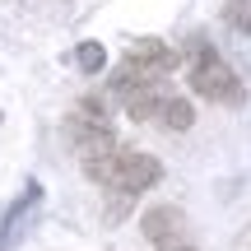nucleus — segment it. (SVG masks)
Here are the masks:
<instances>
[{
  "instance_id": "1a4fd4ad",
  "label": "nucleus",
  "mask_w": 251,
  "mask_h": 251,
  "mask_svg": "<svg viewBox=\"0 0 251 251\" xmlns=\"http://www.w3.org/2000/svg\"><path fill=\"white\" fill-rule=\"evenodd\" d=\"M158 251H196L191 242H172V247H158Z\"/></svg>"
},
{
  "instance_id": "f03ea898",
  "label": "nucleus",
  "mask_w": 251,
  "mask_h": 251,
  "mask_svg": "<svg viewBox=\"0 0 251 251\" xmlns=\"http://www.w3.org/2000/svg\"><path fill=\"white\" fill-rule=\"evenodd\" d=\"M186 79H191V93H196V98H209V102H219V107H242L247 102V84L237 79V70L209 42H200V37L191 42Z\"/></svg>"
},
{
  "instance_id": "20e7f679",
  "label": "nucleus",
  "mask_w": 251,
  "mask_h": 251,
  "mask_svg": "<svg viewBox=\"0 0 251 251\" xmlns=\"http://www.w3.org/2000/svg\"><path fill=\"white\" fill-rule=\"evenodd\" d=\"M140 233L149 237L153 247H172V242H186V214L177 205H153L140 214Z\"/></svg>"
},
{
  "instance_id": "0eeeda50",
  "label": "nucleus",
  "mask_w": 251,
  "mask_h": 251,
  "mask_svg": "<svg viewBox=\"0 0 251 251\" xmlns=\"http://www.w3.org/2000/svg\"><path fill=\"white\" fill-rule=\"evenodd\" d=\"M75 65H79V75H102L107 70V47L102 42H79L75 47Z\"/></svg>"
},
{
  "instance_id": "7ed1b4c3",
  "label": "nucleus",
  "mask_w": 251,
  "mask_h": 251,
  "mask_svg": "<svg viewBox=\"0 0 251 251\" xmlns=\"http://www.w3.org/2000/svg\"><path fill=\"white\" fill-rule=\"evenodd\" d=\"M177 65H181L177 47H168L163 37H135L107 89H117V84H168Z\"/></svg>"
},
{
  "instance_id": "f257e3e1",
  "label": "nucleus",
  "mask_w": 251,
  "mask_h": 251,
  "mask_svg": "<svg viewBox=\"0 0 251 251\" xmlns=\"http://www.w3.org/2000/svg\"><path fill=\"white\" fill-rule=\"evenodd\" d=\"M84 168V177L93 181V186H102L107 196H126V200H135V196H144L149 186H158L163 181V163L153 158V153H140V149H107V153H98V158H89V163H79Z\"/></svg>"
},
{
  "instance_id": "6e6552de",
  "label": "nucleus",
  "mask_w": 251,
  "mask_h": 251,
  "mask_svg": "<svg viewBox=\"0 0 251 251\" xmlns=\"http://www.w3.org/2000/svg\"><path fill=\"white\" fill-rule=\"evenodd\" d=\"M224 24L237 37H251V0H228L224 5Z\"/></svg>"
},
{
  "instance_id": "423d86ee",
  "label": "nucleus",
  "mask_w": 251,
  "mask_h": 251,
  "mask_svg": "<svg viewBox=\"0 0 251 251\" xmlns=\"http://www.w3.org/2000/svg\"><path fill=\"white\" fill-rule=\"evenodd\" d=\"M153 121H158L163 130H177V135H181V130H191V126H196V107L168 89V93L158 98V112H153Z\"/></svg>"
},
{
  "instance_id": "39448f33",
  "label": "nucleus",
  "mask_w": 251,
  "mask_h": 251,
  "mask_svg": "<svg viewBox=\"0 0 251 251\" xmlns=\"http://www.w3.org/2000/svg\"><path fill=\"white\" fill-rule=\"evenodd\" d=\"M37 200H42V186H37V181H28V186H24V196H19L14 205H9L5 224H0V251H9V247H14L19 228H24V219L33 214V205H37Z\"/></svg>"
}]
</instances>
